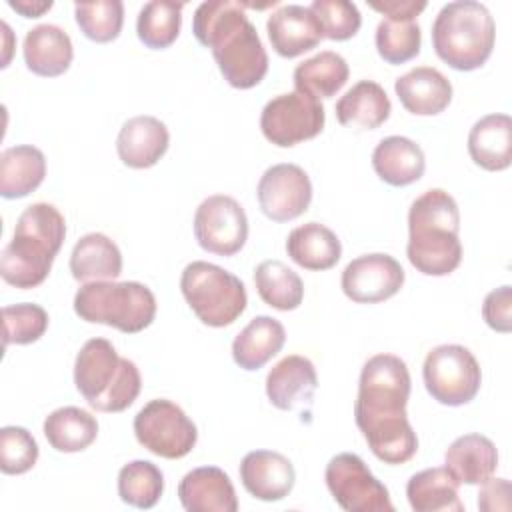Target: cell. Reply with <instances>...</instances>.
Returning a JSON list of instances; mask_svg holds the SVG:
<instances>
[{
	"instance_id": "obj_28",
	"label": "cell",
	"mask_w": 512,
	"mask_h": 512,
	"mask_svg": "<svg viewBox=\"0 0 512 512\" xmlns=\"http://www.w3.org/2000/svg\"><path fill=\"white\" fill-rule=\"evenodd\" d=\"M46 176L42 150L30 144L10 146L0 154V194L6 200L24 198L34 192Z\"/></svg>"
},
{
	"instance_id": "obj_18",
	"label": "cell",
	"mask_w": 512,
	"mask_h": 512,
	"mask_svg": "<svg viewBox=\"0 0 512 512\" xmlns=\"http://www.w3.org/2000/svg\"><path fill=\"white\" fill-rule=\"evenodd\" d=\"M178 498L188 512H236L238 498L230 476L218 466H200L184 474Z\"/></svg>"
},
{
	"instance_id": "obj_26",
	"label": "cell",
	"mask_w": 512,
	"mask_h": 512,
	"mask_svg": "<svg viewBox=\"0 0 512 512\" xmlns=\"http://www.w3.org/2000/svg\"><path fill=\"white\" fill-rule=\"evenodd\" d=\"M70 272L78 282L116 280L122 274V254L106 234H84L72 248Z\"/></svg>"
},
{
	"instance_id": "obj_10",
	"label": "cell",
	"mask_w": 512,
	"mask_h": 512,
	"mask_svg": "<svg viewBox=\"0 0 512 512\" xmlns=\"http://www.w3.org/2000/svg\"><path fill=\"white\" fill-rule=\"evenodd\" d=\"M134 436L148 452L160 458L178 460L192 452L198 440V430L178 404L166 398H156L144 404L134 416Z\"/></svg>"
},
{
	"instance_id": "obj_7",
	"label": "cell",
	"mask_w": 512,
	"mask_h": 512,
	"mask_svg": "<svg viewBox=\"0 0 512 512\" xmlns=\"http://www.w3.org/2000/svg\"><path fill=\"white\" fill-rule=\"evenodd\" d=\"M74 312L90 324H106L124 334L148 328L156 316V298L140 282H86L74 296Z\"/></svg>"
},
{
	"instance_id": "obj_15",
	"label": "cell",
	"mask_w": 512,
	"mask_h": 512,
	"mask_svg": "<svg viewBox=\"0 0 512 512\" xmlns=\"http://www.w3.org/2000/svg\"><path fill=\"white\" fill-rule=\"evenodd\" d=\"M404 278V268L394 256L374 252L348 262L340 286L356 304H378L398 294Z\"/></svg>"
},
{
	"instance_id": "obj_11",
	"label": "cell",
	"mask_w": 512,
	"mask_h": 512,
	"mask_svg": "<svg viewBox=\"0 0 512 512\" xmlns=\"http://www.w3.org/2000/svg\"><path fill=\"white\" fill-rule=\"evenodd\" d=\"M324 480L336 504L346 512H394L388 488L358 454L342 452L330 458Z\"/></svg>"
},
{
	"instance_id": "obj_29",
	"label": "cell",
	"mask_w": 512,
	"mask_h": 512,
	"mask_svg": "<svg viewBox=\"0 0 512 512\" xmlns=\"http://www.w3.org/2000/svg\"><path fill=\"white\" fill-rule=\"evenodd\" d=\"M392 112L386 90L374 80L356 82L336 102V118L342 126H356L364 130H376Z\"/></svg>"
},
{
	"instance_id": "obj_36",
	"label": "cell",
	"mask_w": 512,
	"mask_h": 512,
	"mask_svg": "<svg viewBox=\"0 0 512 512\" xmlns=\"http://www.w3.org/2000/svg\"><path fill=\"white\" fill-rule=\"evenodd\" d=\"M164 492V476L150 460H132L118 472V496L134 508H154Z\"/></svg>"
},
{
	"instance_id": "obj_44",
	"label": "cell",
	"mask_w": 512,
	"mask_h": 512,
	"mask_svg": "<svg viewBox=\"0 0 512 512\" xmlns=\"http://www.w3.org/2000/svg\"><path fill=\"white\" fill-rule=\"evenodd\" d=\"M370 8L384 14V18L392 20H416V16L426 8V2L416 0H384L370 2Z\"/></svg>"
},
{
	"instance_id": "obj_45",
	"label": "cell",
	"mask_w": 512,
	"mask_h": 512,
	"mask_svg": "<svg viewBox=\"0 0 512 512\" xmlns=\"http://www.w3.org/2000/svg\"><path fill=\"white\" fill-rule=\"evenodd\" d=\"M8 6L12 10H16L18 14H22L24 18H38L42 16L44 12H48L52 8V0H8Z\"/></svg>"
},
{
	"instance_id": "obj_30",
	"label": "cell",
	"mask_w": 512,
	"mask_h": 512,
	"mask_svg": "<svg viewBox=\"0 0 512 512\" xmlns=\"http://www.w3.org/2000/svg\"><path fill=\"white\" fill-rule=\"evenodd\" d=\"M286 252L304 270H328L338 264L342 244L328 226L306 222L288 234Z\"/></svg>"
},
{
	"instance_id": "obj_14",
	"label": "cell",
	"mask_w": 512,
	"mask_h": 512,
	"mask_svg": "<svg viewBox=\"0 0 512 512\" xmlns=\"http://www.w3.org/2000/svg\"><path fill=\"white\" fill-rule=\"evenodd\" d=\"M256 196L266 218L290 222L308 210L312 202V182L296 164H274L260 176Z\"/></svg>"
},
{
	"instance_id": "obj_16",
	"label": "cell",
	"mask_w": 512,
	"mask_h": 512,
	"mask_svg": "<svg viewBox=\"0 0 512 512\" xmlns=\"http://www.w3.org/2000/svg\"><path fill=\"white\" fill-rule=\"evenodd\" d=\"M240 480L244 490L262 502L286 498L296 480L292 462L274 450H252L240 462Z\"/></svg>"
},
{
	"instance_id": "obj_3",
	"label": "cell",
	"mask_w": 512,
	"mask_h": 512,
	"mask_svg": "<svg viewBox=\"0 0 512 512\" xmlns=\"http://www.w3.org/2000/svg\"><path fill=\"white\" fill-rule=\"evenodd\" d=\"M460 210L456 200L442 188L420 194L408 210L410 264L426 276H448L462 262Z\"/></svg>"
},
{
	"instance_id": "obj_42",
	"label": "cell",
	"mask_w": 512,
	"mask_h": 512,
	"mask_svg": "<svg viewBox=\"0 0 512 512\" xmlns=\"http://www.w3.org/2000/svg\"><path fill=\"white\" fill-rule=\"evenodd\" d=\"M484 322L502 334L512 330V288L508 284L488 292L482 304Z\"/></svg>"
},
{
	"instance_id": "obj_22",
	"label": "cell",
	"mask_w": 512,
	"mask_h": 512,
	"mask_svg": "<svg viewBox=\"0 0 512 512\" xmlns=\"http://www.w3.org/2000/svg\"><path fill=\"white\" fill-rule=\"evenodd\" d=\"M24 62L30 72L44 78L64 74L74 58L70 36L56 24H38L24 36Z\"/></svg>"
},
{
	"instance_id": "obj_20",
	"label": "cell",
	"mask_w": 512,
	"mask_h": 512,
	"mask_svg": "<svg viewBox=\"0 0 512 512\" xmlns=\"http://www.w3.org/2000/svg\"><path fill=\"white\" fill-rule=\"evenodd\" d=\"M170 132L166 124L154 116H134L126 120L116 138L120 160L134 170L154 166L168 150Z\"/></svg>"
},
{
	"instance_id": "obj_35",
	"label": "cell",
	"mask_w": 512,
	"mask_h": 512,
	"mask_svg": "<svg viewBox=\"0 0 512 512\" xmlns=\"http://www.w3.org/2000/svg\"><path fill=\"white\" fill-rule=\"evenodd\" d=\"M184 4L152 0L146 2L136 20V34L146 48L164 50L172 46L180 34Z\"/></svg>"
},
{
	"instance_id": "obj_13",
	"label": "cell",
	"mask_w": 512,
	"mask_h": 512,
	"mask_svg": "<svg viewBox=\"0 0 512 512\" xmlns=\"http://www.w3.org/2000/svg\"><path fill=\"white\" fill-rule=\"evenodd\" d=\"M194 236L202 250L218 256H234L248 240L244 208L226 194L204 198L194 214Z\"/></svg>"
},
{
	"instance_id": "obj_34",
	"label": "cell",
	"mask_w": 512,
	"mask_h": 512,
	"mask_svg": "<svg viewBox=\"0 0 512 512\" xmlns=\"http://www.w3.org/2000/svg\"><path fill=\"white\" fill-rule=\"evenodd\" d=\"M256 292L264 304L280 312L296 310L304 298L302 278L280 260H264L254 270Z\"/></svg>"
},
{
	"instance_id": "obj_25",
	"label": "cell",
	"mask_w": 512,
	"mask_h": 512,
	"mask_svg": "<svg viewBox=\"0 0 512 512\" xmlns=\"http://www.w3.org/2000/svg\"><path fill=\"white\" fill-rule=\"evenodd\" d=\"M372 168L390 186H408L422 178L426 158L422 148L406 136L382 138L372 152Z\"/></svg>"
},
{
	"instance_id": "obj_38",
	"label": "cell",
	"mask_w": 512,
	"mask_h": 512,
	"mask_svg": "<svg viewBox=\"0 0 512 512\" xmlns=\"http://www.w3.org/2000/svg\"><path fill=\"white\" fill-rule=\"evenodd\" d=\"M76 24L92 42H112L120 36L124 24V4L120 0L78 2L74 4Z\"/></svg>"
},
{
	"instance_id": "obj_19",
	"label": "cell",
	"mask_w": 512,
	"mask_h": 512,
	"mask_svg": "<svg viewBox=\"0 0 512 512\" xmlns=\"http://www.w3.org/2000/svg\"><path fill=\"white\" fill-rule=\"evenodd\" d=\"M266 32L276 54L282 58H296L322 40L318 20L308 6L286 4L270 14L266 22Z\"/></svg>"
},
{
	"instance_id": "obj_41",
	"label": "cell",
	"mask_w": 512,
	"mask_h": 512,
	"mask_svg": "<svg viewBox=\"0 0 512 512\" xmlns=\"http://www.w3.org/2000/svg\"><path fill=\"white\" fill-rule=\"evenodd\" d=\"M38 444L22 426H4L0 430V470L10 476L26 474L38 460Z\"/></svg>"
},
{
	"instance_id": "obj_21",
	"label": "cell",
	"mask_w": 512,
	"mask_h": 512,
	"mask_svg": "<svg viewBox=\"0 0 512 512\" xmlns=\"http://www.w3.org/2000/svg\"><path fill=\"white\" fill-rule=\"evenodd\" d=\"M394 90L400 104L416 116H436L452 102L450 80L432 66H418L396 78Z\"/></svg>"
},
{
	"instance_id": "obj_43",
	"label": "cell",
	"mask_w": 512,
	"mask_h": 512,
	"mask_svg": "<svg viewBox=\"0 0 512 512\" xmlns=\"http://www.w3.org/2000/svg\"><path fill=\"white\" fill-rule=\"evenodd\" d=\"M478 508L484 512H508L510 502V482L506 478H488L480 484Z\"/></svg>"
},
{
	"instance_id": "obj_8",
	"label": "cell",
	"mask_w": 512,
	"mask_h": 512,
	"mask_svg": "<svg viewBox=\"0 0 512 512\" xmlns=\"http://www.w3.org/2000/svg\"><path fill=\"white\" fill-rule=\"evenodd\" d=\"M180 290L196 318L210 328L230 326L248 304L242 280L204 260L190 262L182 270Z\"/></svg>"
},
{
	"instance_id": "obj_37",
	"label": "cell",
	"mask_w": 512,
	"mask_h": 512,
	"mask_svg": "<svg viewBox=\"0 0 512 512\" xmlns=\"http://www.w3.org/2000/svg\"><path fill=\"white\" fill-rule=\"evenodd\" d=\"M376 50L388 64H404L418 56L422 34L416 20H392L382 18L376 26Z\"/></svg>"
},
{
	"instance_id": "obj_9",
	"label": "cell",
	"mask_w": 512,
	"mask_h": 512,
	"mask_svg": "<svg viewBox=\"0 0 512 512\" xmlns=\"http://www.w3.org/2000/svg\"><path fill=\"white\" fill-rule=\"evenodd\" d=\"M422 378L428 394L444 406H462L476 398L482 372L474 354L460 344H440L426 354Z\"/></svg>"
},
{
	"instance_id": "obj_4",
	"label": "cell",
	"mask_w": 512,
	"mask_h": 512,
	"mask_svg": "<svg viewBox=\"0 0 512 512\" xmlns=\"http://www.w3.org/2000/svg\"><path fill=\"white\" fill-rule=\"evenodd\" d=\"M66 238V222L60 210L48 202L30 204L16 222L12 240L0 254V276L22 290L40 286L52 268Z\"/></svg>"
},
{
	"instance_id": "obj_33",
	"label": "cell",
	"mask_w": 512,
	"mask_h": 512,
	"mask_svg": "<svg viewBox=\"0 0 512 512\" xmlns=\"http://www.w3.org/2000/svg\"><path fill=\"white\" fill-rule=\"evenodd\" d=\"M348 76L350 68L344 56L332 50H322L294 68V86L298 92L316 100L332 98L346 84Z\"/></svg>"
},
{
	"instance_id": "obj_5",
	"label": "cell",
	"mask_w": 512,
	"mask_h": 512,
	"mask_svg": "<svg viewBox=\"0 0 512 512\" xmlns=\"http://www.w3.org/2000/svg\"><path fill=\"white\" fill-rule=\"evenodd\" d=\"M74 384L90 408L98 412H122L140 394L138 366L118 356L106 338H90L74 362Z\"/></svg>"
},
{
	"instance_id": "obj_2",
	"label": "cell",
	"mask_w": 512,
	"mask_h": 512,
	"mask_svg": "<svg viewBox=\"0 0 512 512\" xmlns=\"http://www.w3.org/2000/svg\"><path fill=\"white\" fill-rule=\"evenodd\" d=\"M246 6L230 0L202 2L192 18L196 40L212 50L220 74L238 90L258 86L268 72V54Z\"/></svg>"
},
{
	"instance_id": "obj_17",
	"label": "cell",
	"mask_w": 512,
	"mask_h": 512,
	"mask_svg": "<svg viewBox=\"0 0 512 512\" xmlns=\"http://www.w3.org/2000/svg\"><path fill=\"white\" fill-rule=\"evenodd\" d=\"M316 388V368L300 354L282 358L266 376V396L270 404L286 412L310 406Z\"/></svg>"
},
{
	"instance_id": "obj_1",
	"label": "cell",
	"mask_w": 512,
	"mask_h": 512,
	"mask_svg": "<svg viewBox=\"0 0 512 512\" xmlns=\"http://www.w3.org/2000/svg\"><path fill=\"white\" fill-rule=\"evenodd\" d=\"M410 384L406 362L394 354H376L362 366L354 418L368 448L384 464H404L418 452L406 414Z\"/></svg>"
},
{
	"instance_id": "obj_27",
	"label": "cell",
	"mask_w": 512,
	"mask_h": 512,
	"mask_svg": "<svg viewBox=\"0 0 512 512\" xmlns=\"http://www.w3.org/2000/svg\"><path fill=\"white\" fill-rule=\"evenodd\" d=\"M286 342L282 322L272 316H256L232 342V358L242 370H258L272 360Z\"/></svg>"
},
{
	"instance_id": "obj_23",
	"label": "cell",
	"mask_w": 512,
	"mask_h": 512,
	"mask_svg": "<svg viewBox=\"0 0 512 512\" xmlns=\"http://www.w3.org/2000/svg\"><path fill=\"white\" fill-rule=\"evenodd\" d=\"M468 154L488 172L506 170L512 162V118L488 114L476 120L468 134Z\"/></svg>"
},
{
	"instance_id": "obj_32",
	"label": "cell",
	"mask_w": 512,
	"mask_h": 512,
	"mask_svg": "<svg viewBox=\"0 0 512 512\" xmlns=\"http://www.w3.org/2000/svg\"><path fill=\"white\" fill-rule=\"evenodd\" d=\"M44 436L56 452H82L96 440L98 420L88 410L78 406H64L46 416Z\"/></svg>"
},
{
	"instance_id": "obj_6",
	"label": "cell",
	"mask_w": 512,
	"mask_h": 512,
	"mask_svg": "<svg viewBox=\"0 0 512 512\" xmlns=\"http://www.w3.org/2000/svg\"><path fill=\"white\" fill-rule=\"evenodd\" d=\"M494 40V18L484 4L474 0L444 4L432 24L436 56L460 72L484 66L492 54Z\"/></svg>"
},
{
	"instance_id": "obj_31",
	"label": "cell",
	"mask_w": 512,
	"mask_h": 512,
	"mask_svg": "<svg viewBox=\"0 0 512 512\" xmlns=\"http://www.w3.org/2000/svg\"><path fill=\"white\" fill-rule=\"evenodd\" d=\"M458 482L444 468H426L410 476L406 498L414 512H462L464 504L458 496Z\"/></svg>"
},
{
	"instance_id": "obj_40",
	"label": "cell",
	"mask_w": 512,
	"mask_h": 512,
	"mask_svg": "<svg viewBox=\"0 0 512 512\" xmlns=\"http://www.w3.org/2000/svg\"><path fill=\"white\" fill-rule=\"evenodd\" d=\"M310 12L318 20L322 38L328 40H350L362 24V16L356 4L346 0H314Z\"/></svg>"
},
{
	"instance_id": "obj_12",
	"label": "cell",
	"mask_w": 512,
	"mask_h": 512,
	"mask_svg": "<svg viewBox=\"0 0 512 512\" xmlns=\"http://www.w3.org/2000/svg\"><path fill=\"white\" fill-rule=\"evenodd\" d=\"M326 122L320 100L298 90L274 96L260 114V130L278 148H290L316 138Z\"/></svg>"
},
{
	"instance_id": "obj_39",
	"label": "cell",
	"mask_w": 512,
	"mask_h": 512,
	"mask_svg": "<svg viewBox=\"0 0 512 512\" xmlns=\"http://www.w3.org/2000/svg\"><path fill=\"white\" fill-rule=\"evenodd\" d=\"M4 346L32 344L48 330V312L32 302L12 304L2 308Z\"/></svg>"
},
{
	"instance_id": "obj_24",
	"label": "cell",
	"mask_w": 512,
	"mask_h": 512,
	"mask_svg": "<svg viewBox=\"0 0 512 512\" xmlns=\"http://www.w3.org/2000/svg\"><path fill=\"white\" fill-rule=\"evenodd\" d=\"M444 464L458 484H482L498 468V450L482 434H464L448 446Z\"/></svg>"
}]
</instances>
